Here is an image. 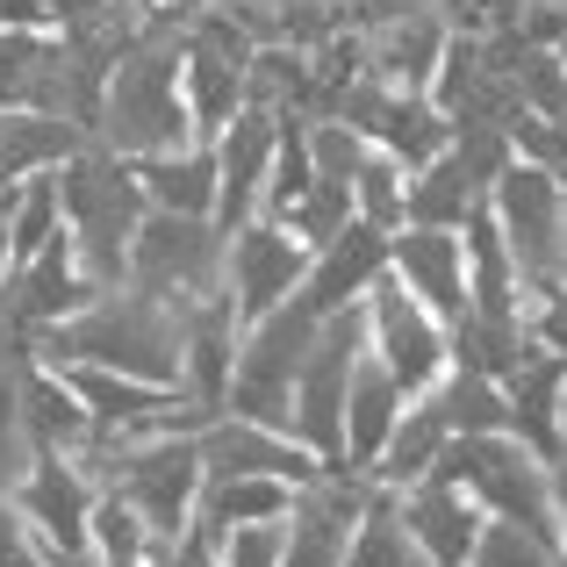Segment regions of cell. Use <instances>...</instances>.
<instances>
[{
  "mask_svg": "<svg viewBox=\"0 0 567 567\" xmlns=\"http://www.w3.org/2000/svg\"><path fill=\"white\" fill-rule=\"evenodd\" d=\"M86 137L115 158H152L173 144H202L181 101V37H144L109 65L86 115Z\"/></svg>",
  "mask_w": 567,
  "mask_h": 567,
  "instance_id": "obj_1",
  "label": "cell"
},
{
  "mask_svg": "<svg viewBox=\"0 0 567 567\" xmlns=\"http://www.w3.org/2000/svg\"><path fill=\"white\" fill-rule=\"evenodd\" d=\"M58 202H65V245L80 259V274L94 288H123V259H130V237L144 223V187L137 166L115 152H101L94 137L58 166Z\"/></svg>",
  "mask_w": 567,
  "mask_h": 567,
  "instance_id": "obj_2",
  "label": "cell"
},
{
  "mask_svg": "<svg viewBox=\"0 0 567 567\" xmlns=\"http://www.w3.org/2000/svg\"><path fill=\"white\" fill-rule=\"evenodd\" d=\"M445 482H460L474 503H482V517H503V525H525L532 539L560 546V503H554V460L539 453V445H525L517 431H474V439H445L439 467Z\"/></svg>",
  "mask_w": 567,
  "mask_h": 567,
  "instance_id": "obj_3",
  "label": "cell"
},
{
  "mask_svg": "<svg viewBox=\"0 0 567 567\" xmlns=\"http://www.w3.org/2000/svg\"><path fill=\"white\" fill-rule=\"evenodd\" d=\"M317 323L323 317L302 302V295L274 302L266 317H251L245 331H237V367H230V395H223V410L251 416V424L288 431V416H295V374H302L309 346H317Z\"/></svg>",
  "mask_w": 567,
  "mask_h": 567,
  "instance_id": "obj_4",
  "label": "cell"
},
{
  "mask_svg": "<svg viewBox=\"0 0 567 567\" xmlns=\"http://www.w3.org/2000/svg\"><path fill=\"white\" fill-rule=\"evenodd\" d=\"M223 230L216 216H173V208H144L137 237H130L123 259V288H144L158 302H202V295L223 288Z\"/></svg>",
  "mask_w": 567,
  "mask_h": 567,
  "instance_id": "obj_5",
  "label": "cell"
},
{
  "mask_svg": "<svg viewBox=\"0 0 567 567\" xmlns=\"http://www.w3.org/2000/svg\"><path fill=\"white\" fill-rule=\"evenodd\" d=\"M482 208H488V223H496L503 251H511L517 280H525V295L546 288V280H567L560 274V230H567V187H560V173L511 158V166L488 181Z\"/></svg>",
  "mask_w": 567,
  "mask_h": 567,
  "instance_id": "obj_6",
  "label": "cell"
},
{
  "mask_svg": "<svg viewBox=\"0 0 567 567\" xmlns=\"http://www.w3.org/2000/svg\"><path fill=\"white\" fill-rule=\"evenodd\" d=\"M367 346V295L317 323L302 374H295V416L288 431L309 445L317 460H346V388H352V360Z\"/></svg>",
  "mask_w": 567,
  "mask_h": 567,
  "instance_id": "obj_7",
  "label": "cell"
},
{
  "mask_svg": "<svg viewBox=\"0 0 567 567\" xmlns=\"http://www.w3.org/2000/svg\"><path fill=\"white\" fill-rule=\"evenodd\" d=\"M367 352L402 381V395H424V388L453 367V352H445V323L431 317L395 274H381L374 288H367Z\"/></svg>",
  "mask_w": 567,
  "mask_h": 567,
  "instance_id": "obj_8",
  "label": "cell"
},
{
  "mask_svg": "<svg viewBox=\"0 0 567 567\" xmlns=\"http://www.w3.org/2000/svg\"><path fill=\"white\" fill-rule=\"evenodd\" d=\"M0 109H29V115H65L86 130L94 94H86L80 65L65 58L58 29H0Z\"/></svg>",
  "mask_w": 567,
  "mask_h": 567,
  "instance_id": "obj_9",
  "label": "cell"
},
{
  "mask_svg": "<svg viewBox=\"0 0 567 567\" xmlns=\"http://www.w3.org/2000/svg\"><path fill=\"white\" fill-rule=\"evenodd\" d=\"M302 274H309V245L274 216L237 223L230 245H223V295H230L237 323H251L274 302H288V295L302 288Z\"/></svg>",
  "mask_w": 567,
  "mask_h": 567,
  "instance_id": "obj_10",
  "label": "cell"
},
{
  "mask_svg": "<svg viewBox=\"0 0 567 567\" xmlns=\"http://www.w3.org/2000/svg\"><path fill=\"white\" fill-rule=\"evenodd\" d=\"M8 496H14V511L37 525L43 554H86V517H94L101 488L72 453H37Z\"/></svg>",
  "mask_w": 567,
  "mask_h": 567,
  "instance_id": "obj_11",
  "label": "cell"
},
{
  "mask_svg": "<svg viewBox=\"0 0 567 567\" xmlns=\"http://www.w3.org/2000/svg\"><path fill=\"white\" fill-rule=\"evenodd\" d=\"M194 453H202V474H274V482H317L323 460L309 453L295 431H274V424H251L237 410H216L202 431H194Z\"/></svg>",
  "mask_w": 567,
  "mask_h": 567,
  "instance_id": "obj_12",
  "label": "cell"
},
{
  "mask_svg": "<svg viewBox=\"0 0 567 567\" xmlns=\"http://www.w3.org/2000/svg\"><path fill=\"white\" fill-rule=\"evenodd\" d=\"M388 274L453 331L467 317V237L439 230V223H402L388 230Z\"/></svg>",
  "mask_w": 567,
  "mask_h": 567,
  "instance_id": "obj_13",
  "label": "cell"
},
{
  "mask_svg": "<svg viewBox=\"0 0 567 567\" xmlns=\"http://www.w3.org/2000/svg\"><path fill=\"white\" fill-rule=\"evenodd\" d=\"M274 144H280V115H266V109H237L230 123L208 137V152H216V223L223 230H237V223L259 216Z\"/></svg>",
  "mask_w": 567,
  "mask_h": 567,
  "instance_id": "obj_14",
  "label": "cell"
},
{
  "mask_svg": "<svg viewBox=\"0 0 567 567\" xmlns=\"http://www.w3.org/2000/svg\"><path fill=\"white\" fill-rule=\"evenodd\" d=\"M395 503H402V525H410V546L424 554V567H467L474 532H482V503L467 488L445 482V474H424V482L395 488Z\"/></svg>",
  "mask_w": 567,
  "mask_h": 567,
  "instance_id": "obj_15",
  "label": "cell"
},
{
  "mask_svg": "<svg viewBox=\"0 0 567 567\" xmlns=\"http://www.w3.org/2000/svg\"><path fill=\"white\" fill-rule=\"evenodd\" d=\"M237 309L230 295H202V302H187V338H181V395L194 410L216 416L223 395H230V367H237Z\"/></svg>",
  "mask_w": 567,
  "mask_h": 567,
  "instance_id": "obj_16",
  "label": "cell"
},
{
  "mask_svg": "<svg viewBox=\"0 0 567 567\" xmlns=\"http://www.w3.org/2000/svg\"><path fill=\"white\" fill-rule=\"evenodd\" d=\"M381 274H388V230H374V223L352 216L323 251H309V274H302V288H295V295H302L317 317H331V309L360 302Z\"/></svg>",
  "mask_w": 567,
  "mask_h": 567,
  "instance_id": "obj_17",
  "label": "cell"
},
{
  "mask_svg": "<svg viewBox=\"0 0 567 567\" xmlns=\"http://www.w3.org/2000/svg\"><path fill=\"white\" fill-rule=\"evenodd\" d=\"M445 37H453V29H445V22H431V14H388L374 37L360 43V51H367V80L402 86V94H424V86H431V72H439Z\"/></svg>",
  "mask_w": 567,
  "mask_h": 567,
  "instance_id": "obj_18",
  "label": "cell"
},
{
  "mask_svg": "<svg viewBox=\"0 0 567 567\" xmlns=\"http://www.w3.org/2000/svg\"><path fill=\"white\" fill-rule=\"evenodd\" d=\"M22 424H29V445H37V453H72V445L94 431V416H86L80 388L65 381V367L22 360Z\"/></svg>",
  "mask_w": 567,
  "mask_h": 567,
  "instance_id": "obj_19",
  "label": "cell"
},
{
  "mask_svg": "<svg viewBox=\"0 0 567 567\" xmlns=\"http://www.w3.org/2000/svg\"><path fill=\"white\" fill-rule=\"evenodd\" d=\"M288 511H295V482H274V474H202L187 532L223 539L230 525H259V517H288Z\"/></svg>",
  "mask_w": 567,
  "mask_h": 567,
  "instance_id": "obj_20",
  "label": "cell"
},
{
  "mask_svg": "<svg viewBox=\"0 0 567 567\" xmlns=\"http://www.w3.org/2000/svg\"><path fill=\"white\" fill-rule=\"evenodd\" d=\"M402 402H410L402 381L360 346V360H352V388H346V460H352V467H374V453H381L388 431H395Z\"/></svg>",
  "mask_w": 567,
  "mask_h": 567,
  "instance_id": "obj_21",
  "label": "cell"
},
{
  "mask_svg": "<svg viewBox=\"0 0 567 567\" xmlns=\"http://www.w3.org/2000/svg\"><path fill=\"white\" fill-rule=\"evenodd\" d=\"M137 166V187L152 208H173V216H216V152L208 144H173V152L130 158Z\"/></svg>",
  "mask_w": 567,
  "mask_h": 567,
  "instance_id": "obj_22",
  "label": "cell"
},
{
  "mask_svg": "<svg viewBox=\"0 0 567 567\" xmlns=\"http://www.w3.org/2000/svg\"><path fill=\"white\" fill-rule=\"evenodd\" d=\"M445 416H439V402L431 395H410L402 402V416H395V431L381 439V453H374V488H410V482H424L431 467H439V453H445Z\"/></svg>",
  "mask_w": 567,
  "mask_h": 567,
  "instance_id": "obj_23",
  "label": "cell"
},
{
  "mask_svg": "<svg viewBox=\"0 0 567 567\" xmlns=\"http://www.w3.org/2000/svg\"><path fill=\"white\" fill-rule=\"evenodd\" d=\"M86 144L80 123L65 115H29V109H0V187L22 181V173H43V166H65L72 152Z\"/></svg>",
  "mask_w": 567,
  "mask_h": 567,
  "instance_id": "obj_24",
  "label": "cell"
},
{
  "mask_svg": "<svg viewBox=\"0 0 567 567\" xmlns=\"http://www.w3.org/2000/svg\"><path fill=\"white\" fill-rule=\"evenodd\" d=\"M86 554H94V567H166L173 546L137 517V503H123L115 488H101L94 517H86Z\"/></svg>",
  "mask_w": 567,
  "mask_h": 567,
  "instance_id": "obj_25",
  "label": "cell"
},
{
  "mask_svg": "<svg viewBox=\"0 0 567 567\" xmlns=\"http://www.w3.org/2000/svg\"><path fill=\"white\" fill-rule=\"evenodd\" d=\"M65 237V202H58V166L8 181V259H37Z\"/></svg>",
  "mask_w": 567,
  "mask_h": 567,
  "instance_id": "obj_26",
  "label": "cell"
},
{
  "mask_svg": "<svg viewBox=\"0 0 567 567\" xmlns=\"http://www.w3.org/2000/svg\"><path fill=\"white\" fill-rule=\"evenodd\" d=\"M482 208V187H474V173L453 158V144H445L431 166L410 173V216L402 223H439V230H460V223Z\"/></svg>",
  "mask_w": 567,
  "mask_h": 567,
  "instance_id": "obj_27",
  "label": "cell"
},
{
  "mask_svg": "<svg viewBox=\"0 0 567 567\" xmlns=\"http://www.w3.org/2000/svg\"><path fill=\"white\" fill-rule=\"evenodd\" d=\"M424 395L439 402V416H445V431H453V439H474V431H511V402H503V381H488V374L445 367V374L431 381Z\"/></svg>",
  "mask_w": 567,
  "mask_h": 567,
  "instance_id": "obj_28",
  "label": "cell"
},
{
  "mask_svg": "<svg viewBox=\"0 0 567 567\" xmlns=\"http://www.w3.org/2000/svg\"><path fill=\"white\" fill-rule=\"evenodd\" d=\"M338 567H424V554L410 546V525H402L395 488H374V496H367V511H360V525H352Z\"/></svg>",
  "mask_w": 567,
  "mask_h": 567,
  "instance_id": "obj_29",
  "label": "cell"
},
{
  "mask_svg": "<svg viewBox=\"0 0 567 567\" xmlns=\"http://www.w3.org/2000/svg\"><path fill=\"white\" fill-rule=\"evenodd\" d=\"M352 216L374 223V230H402V216H410V166L367 144L360 166H352Z\"/></svg>",
  "mask_w": 567,
  "mask_h": 567,
  "instance_id": "obj_30",
  "label": "cell"
},
{
  "mask_svg": "<svg viewBox=\"0 0 567 567\" xmlns=\"http://www.w3.org/2000/svg\"><path fill=\"white\" fill-rule=\"evenodd\" d=\"M511 86L532 115H560L567 123V65L554 43H511Z\"/></svg>",
  "mask_w": 567,
  "mask_h": 567,
  "instance_id": "obj_31",
  "label": "cell"
},
{
  "mask_svg": "<svg viewBox=\"0 0 567 567\" xmlns=\"http://www.w3.org/2000/svg\"><path fill=\"white\" fill-rule=\"evenodd\" d=\"M467 567H567L560 546L532 539L525 525H503V517H482V532H474V554Z\"/></svg>",
  "mask_w": 567,
  "mask_h": 567,
  "instance_id": "obj_32",
  "label": "cell"
},
{
  "mask_svg": "<svg viewBox=\"0 0 567 567\" xmlns=\"http://www.w3.org/2000/svg\"><path fill=\"white\" fill-rule=\"evenodd\" d=\"M29 460H37V445H29V424H22V360L0 352V488L22 482Z\"/></svg>",
  "mask_w": 567,
  "mask_h": 567,
  "instance_id": "obj_33",
  "label": "cell"
},
{
  "mask_svg": "<svg viewBox=\"0 0 567 567\" xmlns=\"http://www.w3.org/2000/svg\"><path fill=\"white\" fill-rule=\"evenodd\" d=\"M223 567H280L288 554V517H259V525H230L216 539Z\"/></svg>",
  "mask_w": 567,
  "mask_h": 567,
  "instance_id": "obj_34",
  "label": "cell"
},
{
  "mask_svg": "<svg viewBox=\"0 0 567 567\" xmlns=\"http://www.w3.org/2000/svg\"><path fill=\"white\" fill-rule=\"evenodd\" d=\"M525 338L539 352H560L567 360V280H546V288L525 295Z\"/></svg>",
  "mask_w": 567,
  "mask_h": 567,
  "instance_id": "obj_35",
  "label": "cell"
},
{
  "mask_svg": "<svg viewBox=\"0 0 567 567\" xmlns=\"http://www.w3.org/2000/svg\"><path fill=\"white\" fill-rule=\"evenodd\" d=\"M37 560H43L37 525H29V517L14 511V496L0 488V567H37Z\"/></svg>",
  "mask_w": 567,
  "mask_h": 567,
  "instance_id": "obj_36",
  "label": "cell"
},
{
  "mask_svg": "<svg viewBox=\"0 0 567 567\" xmlns=\"http://www.w3.org/2000/svg\"><path fill=\"white\" fill-rule=\"evenodd\" d=\"M65 0H0V29H58Z\"/></svg>",
  "mask_w": 567,
  "mask_h": 567,
  "instance_id": "obj_37",
  "label": "cell"
},
{
  "mask_svg": "<svg viewBox=\"0 0 567 567\" xmlns=\"http://www.w3.org/2000/svg\"><path fill=\"white\" fill-rule=\"evenodd\" d=\"M37 567H94V554H43Z\"/></svg>",
  "mask_w": 567,
  "mask_h": 567,
  "instance_id": "obj_38",
  "label": "cell"
},
{
  "mask_svg": "<svg viewBox=\"0 0 567 567\" xmlns=\"http://www.w3.org/2000/svg\"><path fill=\"white\" fill-rule=\"evenodd\" d=\"M0 274H8V187H0Z\"/></svg>",
  "mask_w": 567,
  "mask_h": 567,
  "instance_id": "obj_39",
  "label": "cell"
},
{
  "mask_svg": "<svg viewBox=\"0 0 567 567\" xmlns=\"http://www.w3.org/2000/svg\"><path fill=\"white\" fill-rule=\"evenodd\" d=\"M560 453H567V388H560Z\"/></svg>",
  "mask_w": 567,
  "mask_h": 567,
  "instance_id": "obj_40",
  "label": "cell"
}]
</instances>
